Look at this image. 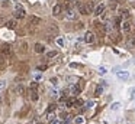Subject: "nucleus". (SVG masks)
<instances>
[{"instance_id":"nucleus-1","label":"nucleus","mask_w":135,"mask_h":124,"mask_svg":"<svg viewBox=\"0 0 135 124\" xmlns=\"http://www.w3.org/2000/svg\"><path fill=\"white\" fill-rule=\"evenodd\" d=\"M13 14H15L16 19H23V17L26 16L25 9L22 7V4H19V3H18V4H15V13H13Z\"/></svg>"},{"instance_id":"nucleus-2","label":"nucleus","mask_w":135,"mask_h":124,"mask_svg":"<svg viewBox=\"0 0 135 124\" xmlns=\"http://www.w3.org/2000/svg\"><path fill=\"white\" fill-rule=\"evenodd\" d=\"M65 17H67L68 20L77 19V10H74V9H67V12H65Z\"/></svg>"},{"instance_id":"nucleus-3","label":"nucleus","mask_w":135,"mask_h":124,"mask_svg":"<svg viewBox=\"0 0 135 124\" xmlns=\"http://www.w3.org/2000/svg\"><path fill=\"white\" fill-rule=\"evenodd\" d=\"M116 77H118V79H120V81H126V79H129V72L128 71H118L116 72Z\"/></svg>"},{"instance_id":"nucleus-4","label":"nucleus","mask_w":135,"mask_h":124,"mask_svg":"<svg viewBox=\"0 0 135 124\" xmlns=\"http://www.w3.org/2000/svg\"><path fill=\"white\" fill-rule=\"evenodd\" d=\"M94 40H96L94 35L91 33V32H86V35H84V42H86V43H94Z\"/></svg>"},{"instance_id":"nucleus-5","label":"nucleus","mask_w":135,"mask_h":124,"mask_svg":"<svg viewBox=\"0 0 135 124\" xmlns=\"http://www.w3.org/2000/svg\"><path fill=\"white\" fill-rule=\"evenodd\" d=\"M76 4H77V9H79V13L80 14H89L86 4H83V3H80V2H76Z\"/></svg>"},{"instance_id":"nucleus-6","label":"nucleus","mask_w":135,"mask_h":124,"mask_svg":"<svg viewBox=\"0 0 135 124\" xmlns=\"http://www.w3.org/2000/svg\"><path fill=\"white\" fill-rule=\"evenodd\" d=\"M105 10H106V6L105 4H99L96 9H94V14H96V16H102V14L105 13Z\"/></svg>"},{"instance_id":"nucleus-7","label":"nucleus","mask_w":135,"mask_h":124,"mask_svg":"<svg viewBox=\"0 0 135 124\" xmlns=\"http://www.w3.org/2000/svg\"><path fill=\"white\" fill-rule=\"evenodd\" d=\"M120 29H122L123 32H129L131 30V22H129V20H123V22L120 23Z\"/></svg>"},{"instance_id":"nucleus-8","label":"nucleus","mask_w":135,"mask_h":124,"mask_svg":"<svg viewBox=\"0 0 135 124\" xmlns=\"http://www.w3.org/2000/svg\"><path fill=\"white\" fill-rule=\"evenodd\" d=\"M39 23H41V17H38V16H31L29 17V25L36 26V25H39Z\"/></svg>"},{"instance_id":"nucleus-9","label":"nucleus","mask_w":135,"mask_h":124,"mask_svg":"<svg viewBox=\"0 0 135 124\" xmlns=\"http://www.w3.org/2000/svg\"><path fill=\"white\" fill-rule=\"evenodd\" d=\"M10 45L9 43H4V45H2V52H3L4 55H10Z\"/></svg>"},{"instance_id":"nucleus-10","label":"nucleus","mask_w":135,"mask_h":124,"mask_svg":"<svg viewBox=\"0 0 135 124\" xmlns=\"http://www.w3.org/2000/svg\"><path fill=\"white\" fill-rule=\"evenodd\" d=\"M61 10H62L61 4H55V6L52 7V14H54V16H58V14L61 13Z\"/></svg>"},{"instance_id":"nucleus-11","label":"nucleus","mask_w":135,"mask_h":124,"mask_svg":"<svg viewBox=\"0 0 135 124\" xmlns=\"http://www.w3.org/2000/svg\"><path fill=\"white\" fill-rule=\"evenodd\" d=\"M70 92H71L73 95H79L80 92H81V88H80V87H77V85H73V87L70 88Z\"/></svg>"},{"instance_id":"nucleus-12","label":"nucleus","mask_w":135,"mask_h":124,"mask_svg":"<svg viewBox=\"0 0 135 124\" xmlns=\"http://www.w3.org/2000/svg\"><path fill=\"white\" fill-rule=\"evenodd\" d=\"M44 51H45V48H44L42 43H35V52L36 53H42Z\"/></svg>"},{"instance_id":"nucleus-13","label":"nucleus","mask_w":135,"mask_h":124,"mask_svg":"<svg viewBox=\"0 0 135 124\" xmlns=\"http://www.w3.org/2000/svg\"><path fill=\"white\" fill-rule=\"evenodd\" d=\"M6 28H9V29H15L16 28V20H7L6 22Z\"/></svg>"},{"instance_id":"nucleus-14","label":"nucleus","mask_w":135,"mask_h":124,"mask_svg":"<svg viewBox=\"0 0 135 124\" xmlns=\"http://www.w3.org/2000/svg\"><path fill=\"white\" fill-rule=\"evenodd\" d=\"M128 17H129V12L128 10H120V19L128 20Z\"/></svg>"},{"instance_id":"nucleus-15","label":"nucleus","mask_w":135,"mask_h":124,"mask_svg":"<svg viewBox=\"0 0 135 124\" xmlns=\"http://www.w3.org/2000/svg\"><path fill=\"white\" fill-rule=\"evenodd\" d=\"M120 108V103H113L110 105V111H118Z\"/></svg>"},{"instance_id":"nucleus-16","label":"nucleus","mask_w":135,"mask_h":124,"mask_svg":"<svg viewBox=\"0 0 135 124\" xmlns=\"http://www.w3.org/2000/svg\"><path fill=\"white\" fill-rule=\"evenodd\" d=\"M103 94V87H96V89H94V95H97V97H99V95H102Z\"/></svg>"},{"instance_id":"nucleus-17","label":"nucleus","mask_w":135,"mask_h":124,"mask_svg":"<svg viewBox=\"0 0 135 124\" xmlns=\"http://www.w3.org/2000/svg\"><path fill=\"white\" fill-rule=\"evenodd\" d=\"M38 92H36V91H32V92H31V100H32V101H38Z\"/></svg>"},{"instance_id":"nucleus-18","label":"nucleus","mask_w":135,"mask_h":124,"mask_svg":"<svg viewBox=\"0 0 135 124\" xmlns=\"http://www.w3.org/2000/svg\"><path fill=\"white\" fill-rule=\"evenodd\" d=\"M57 55H58V52H57V51H50L47 53V58H55Z\"/></svg>"},{"instance_id":"nucleus-19","label":"nucleus","mask_w":135,"mask_h":124,"mask_svg":"<svg viewBox=\"0 0 135 124\" xmlns=\"http://www.w3.org/2000/svg\"><path fill=\"white\" fill-rule=\"evenodd\" d=\"M50 82H51V85H54V87H57V85H58V78H55V77H52V78H50Z\"/></svg>"},{"instance_id":"nucleus-20","label":"nucleus","mask_w":135,"mask_h":124,"mask_svg":"<svg viewBox=\"0 0 135 124\" xmlns=\"http://www.w3.org/2000/svg\"><path fill=\"white\" fill-rule=\"evenodd\" d=\"M97 72H99V75H106V74H108V69H106L105 66H100Z\"/></svg>"},{"instance_id":"nucleus-21","label":"nucleus","mask_w":135,"mask_h":124,"mask_svg":"<svg viewBox=\"0 0 135 124\" xmlns=\"http://www.w3.org/2000/svg\"><path fill=\"white\" fill-rule=\"evenodd\" d=\"M74 123H76V124H83V123H84V118H83V117H76V118H74Z\"/></svg>"},{"instance_id":"nucleus-22","label":"nucleus","mask_w":135,"mask_h":124,"mask_svg":"<svg viewBox=\"0 0 135 124\" xmlns=\"http://www.w3.org/2000/svg\"><path fill=\"white\" fill-rule=\"evenodd\" d=\"M74 101H76V98H68V100H67V107H73L74 105Z\"/></svg>"},{"instance_id":"nucleus-23","label":"nucleus","mask_w":135,"mask_h":124,"mask_svg":"<svg viewBox=\"0 0 135 124\" xmlns=\"http://www.w3.org/2000/svg\"><path fill=\"white\" fill-rule=\"evenodd\" d=\"M23 91H25V89H23V87H22V85H18V87H16V92H18L19 95L23 94Z\"/></svg>"},{"instance_id":"nucleus-24","label":"nucleus","mask_w":135,"mask_h":124,"mask_svg":"<svg viewBox=\"0 0 135 124\" xmlns=\"http://www.w3.org/2000/svg\"><path fill=\"white\" fill-rule=\"evenodd\" d=\"M83 105V101L81 100H77L76 98V101H74V105L73 107H77V108H79V107H81Z\"/></svg>"},{"instance_id":"nucleus-25","label":"nucleus","mask_w":135,"mask_h":124,"mask_svg":"<svg viewBox=\"0 0 135 124\" xmlns=\"http://www.w3.org/2000/svg\"><path fill=\"white\" fill-rule=\"evenodd\" d=\"M47 118H48V121H52V120H55V114H52V111H51V112H48Z\"/></svg>"},{"instance_id":"nucleus-26","label":"nucleus","mask_w":135,"mask_h":124,"mask_svg":"<svg viewBox=\"0 0 135 124\" xmlns=\"http://www.w3.org/2000/svg\"><path fill=\"white\" fill-rule=\"evenodd\" d=\"M31 89H32V91H36V89H38V82H31Z\"/></svg>"},{"instance_id":"nucleus-27","label":"nucleus","mask_w":135,"mask_h":124,"mask_svg":"<svg viewBox=\"0 0 135 124\" xmlns=\"http://www.w3.org/2000/svg\"><path fill=\"white\" fill-rule=\"evenodd\" d=\"M86 7H87V12H89V13H91V10H93V4H91L90 2L86 3Z\"/></svg>"},{"instance_id":"nucleus-28","label":"nucleus","mask_w":135,"mask_h":124,"mask_svg":"<svg viewBox=\"0 0 135 124\" xmlns=\"http://www.w3.org/2000/svg\"><path fill=\"white\" fill-rule=\"evenodd\" d=\"M50 95H51V97H54V98H57V97H58V92H57L55 89H51V91H50Z\"/></svg>"},{"instance_id":"nucleus-29","label":"nucleus","mask_w":135,"mask_h":124,"mask_svg":"<svg viewBox=\"0 0 135 124\" xmlns=\"http://www.w3.org/2000/svg\"><path fill=\"white\" fill-rule=\"evenodd\" d=\"M57 108V105L55 104H50V107H48V112H51V111H54V110Z\"/></svg>"},{"instance_id":"nucleus-30","label":"nucleus","mask_w":135,"mask_h":124,"mask_svg":"<svg viewBox=\"0 0 135 124\" xmlns=\"http://www.w3.org/2000/svg\"><path fill=\"white\" fill-rule=\"evenodd\" d=\"M33 78H35V81H41L42 79V75L41 74H35V75H33Z\"/></svg>"},{"instance_id":"nucleus-31","label":"nucleus","mask_w":135,"mask_h":124,"mask_svg":"<svg viewBox=\"0 0 135 124\" xmlns=\"http://www.w3.org/2000/svg\"><path fill=\"white\" fill-rule=\"evenodd\" d=\"M4 87H6V81L0 79V89H2V88H4Z\"/></svg>"},{"instance_id":"nucleus-32","label":"nucleus","mask_w":135,"mask_h":124,"mask_svg":"<svg viewBox=\"0 0 135 124\" xmlns=\"http://www.w3.org/2000/svg\"><path fill=\"white\" fill-rule=\"evenodd\" d=\"M94 105V101H87L86 103V107H93Z\"/></svg>"},{"instance_id":"nucleus-33","label":"nucleus","mask_w":135,"mask_h":124,"mask_svg":"<svg viewBox=\"0 0 135 124\" xmlns=\"http://www.w3.org/2000/svg\"><path fill=\"white\" fill-rule=\"evenodd\" d=\"M57 43H58L60 46H64V40L62 39H57Z\"/></svg>"},{"instance_id":"nucleus-34","label":"nucleus","mask_w":135,"mask_h":124,"mask_svg":"<svg viewBox=\"0 0 135 124\" xmlns=\"http://www.w3.org/2000/svg\"><path fill=\"white\" fill-rule=\"evenodd\" d=\"M38 69H39V71H44V69H47V66H45V65H41V66H38Z\"/></svg>"},{"instance_id":"nucleus-35","label":"nucleus","mask_w":135,"mask_h":124,"mask_svg":"<svg viewBox=\"0 0 135 124\" xmlns=\"http://www.w3.org/2000/svg\"><path fill=\"white\" fill-rule=\"evenodd\" d=\"M51 124H61V123H60L58 120H52V121H51Z\"/></svg>"},{"instance_id":"nucleus-36","label":"nucleus","mask_w":135,"mask_h":124,"mask_svg":"<svg viewBox=\"0 0 135 124\" xmlns=\"http://www.w3.org/2000/svg\"><path fill=\"white\" fill-rule=\"evenodd\" d=\"M131 92H132V94H135V88H132V89H131Z\"/></svg>"},{"instance_id":"nucleus-37","label":"nucleus","mask_w":135,"mask_h":124,"mask_svg":"<svg viewBox=\"0 0 135 124\" xmlns=\"http://www.w3.org/2000/svg\"><path fill=\"white\" fill-rule=\"evenodd\" d=\"M132 45H135V37H134V39H132Z\"/></svg>"},{"instance_id":"nucleus-38","label":"nucleus","mask_w":135,"mask_h":124,"mask_svg":"<svg viewBox=\"0 0 135 124\" xmlns=\"http://www.w3.org/2000/svg\"><path fill=\"white\" fill-rule=\"evenodd\" d=\"M134 65H135V61H134Z\"/></svg>"},{"instance_id":"nucleus-39","label":"nucleus","mask_w":135,"mask_h":124,"mask_svg":"<svg viewBox=\"0 0 135 124\" xmlns=\"http://www.w3.org/2000/svg\"><path fill=\"white\" fill-rule=\"evenodd\" d=\"M134 78H135V77H134Z\"/></svg>"}]
</instances>
